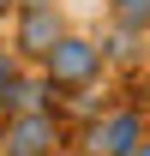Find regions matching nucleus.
<instances>
[{
  "label": "nucleus",
  "instance_id": "obj_1",
  "mask_svg": "<svg viewBox=\"0 0 150 156\" xmlns=\"http://www.w3.org/2000/svg\"><path fill=\"white\" fill-rule=\"evenodd\" d=\"M102 66H108V60H102V42L72 36V30H66V36H60L54 48L42 54V66H36V72L48 78L54 90H66V96H72V90H90L96 78H102Z\"/></svg>",
  "mask_w": 150,
  "mask_h": 156
},
{
  "label": "nucleus",
  "instance_id": "obj_8",
  "mask_svg": "<svg viewBox=\"0 0 150 156\" xmlns=\"http://www.w3.org/2000/svg\"><path fill=\"white\" fill-rule=\"evenodd\" d=\"M132 156H150V138H138V144H132Z\"/></svg>",
  "mask_w": 150,
  "mask_h": 156
},
{
  "label": "nucleus",
  "instance_id": "obj_9",
  "mask_svg": "<svg viewBox=\"0 0 150 156\" xmlns=\"http://www.w3.org/2000/svg\"><path fill=\"white\" fill-rule=\"evenodd\" d=\"M6 12H18V0H0V18H6Z\"/></svg>",
  "mask_w": 150,
  "mask_h": 156
},
{
  "label": "nucleus",
  "instance_id": "obj_10",
  "mask_svg": "<svg viewBox=\"0 0 150 156\" xmlns=\"http://www.w3.org/2000/svg\"><path fill=\"white\" fill-rule=\"evenodd\" d=\"M18 6H54V0H18Z\"/></svg>",
  "mask_w": 150,
  "mask_h": 156
},
{
  "label": "nucleus",
  "instance_id": "obj_2",
  "mask_svg": "<svg viewBox=\"0 0 150 156\" xmlns=\"http://www.w3.org/2000/svg\"><path fill=\"white\" fill-rule=\"evenodd\" d=\"M0 144L12 156H60L72 144V126L60 120V108H36V114H6Z\"/></svg>",
  "mask_w": 150,
  "mask_h": 156
},
{
  "label": "nucleus",
  "instance_id": "obj_3",
  "mask_svg": "<svg viewBox=\"0 0 150 156\" xmlns=\"http://www.w3.org/2000/svg\"><path fill=\"white\" fill-rule=\"evenodd\" d=\"M138 138H144V114L138 108H102L96 120H84L72 132V144H84V156H132Z\"/></svg>",
  "mask_w": 150,
  "mask_h": 156
},
{
  "label": "nucleus",
  "instance_id": "obj_6",
  "mask_svg": "<svg viewBox=\"0 0 150 156\" xmlns=\"http://www.w3.org/2000/svg\"><path fill=\"white\" fill-rule=\"evenodd\" d=\"M114 24H120V30L150 36V0H114Z\"/></svg>",
  "mask_w": 150,
  "mask_h": 156
},
{
  "label": "nucleus",
  "instance_id": "obj_4",
  "mask_svg": "<svg viewBox=\"0 0 150 156\" xmlns=\"http://www.w3.org/2000/svg\"><path fill=\"white\" fill-rule=\"evenodd\" d=\"M66 36V24H60V6H18V24H12V54L42 66V54Z\"/></svg>",
  "mask_w": 150,
  "mask_h": 156
},
{
  "label": "nucleus",
  "instance_id": "obj_5",
  "mask_svg": "<svg viewBox=\"0 0 150 156\" xmlns=\"http://www.w3.org/2000/svg\"><path fill=\"white\" fill-rule=\"evenodd\" d=\"M54 84L42 72H18V84H12V96H6V114H36V108H54Z\"/></svg>",
  "mask_w": 150,
  "mask_h": 156
},
{
  "label": "nucleus",
  "instance_id": "obj_12",
  "mask_svg": "<svg viewBox=\"0 0 150 156\" xmlns=\"http://www.w3.org/2000/svg\"><path fill=\"white\" fill-rule=\"evenodd\" d=\"M0 150H6V144H0Z\"/></svg>",
  "mask_w": 150,
  "mask_h": 156
},
{
  "label": "nucleus",
  "instance_id": "obj_7",
  "mask_svg": "<svg viewBox=\"0 0 150 156\" xmlns=\"http://www.w3.org/2000/svg\"><path fill=\"white\" fill-rule=\"evenodd\" d=\"M18 72H24V60H18V54H0V114H6V96H12Z\"/></svg>",
  "mask_w": 150,
  "mask_h": 156
},
{
  "label": "nucleus",
  "instance_id": "obj_11",
  "mask_svg": "<svg viewBox=\"0 0 150 156\" xmlns=\"http://www.w3.org/2000/svg\"><path fill=\"white\" fill-rule=\"evenodd\" d=\"M0 156H12V150H0Z\"/></svg>",
  "mask_w": 150,
  "mask_h": 156
}]
</instances>
